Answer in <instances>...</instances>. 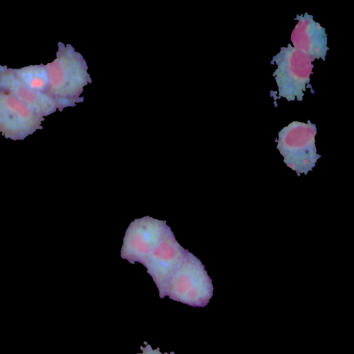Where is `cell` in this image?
I'll list each match as a JSON object with an SVG mask.
<instances>
[{
	"label": "cell",
	"instance_id": "6da1fadb",
	"mask_svg": "<svg viewBox=\"0 0 354 354\" xmlns=\"http://www.w3.org/2000/svg\"><path fill=\"white\" fill-rule=\"evenodd\" d=\"M121 257L145 265L153 277L160 298L193 307L204 302L212 284L204 266L176 241L165 221L145 216L135 220L124 237Z\"/></svg>",
	"mask_w": 354,
	"mask_h": 354
},
{
	"label": "cell",
	"instance_id": "7a4b0ae2",
	"mask_svg": "<svg viewBox=\"0 0 354 354\" xmlns=\"http://www.w3.org/2000/svg\"><path fill=\"white\" fill-rule=\"evenodd\" d=\"M308 127L305 124L294 122L279 132L277 148L286 164L298 176L301 173L307 174L320 158L315 145L316 131Z\"/></svg>",
	"mask_w": 354,
	"mask_h": 354
},
{
	"label": "cell",
	"instance_id": "3957f363",
	"mask_svg": "<svg viewBox=\"0 0 354 354\" xmlns=\"http://www.w3.org/2000/svg\"><path fill=\"white\" fill-rule=\"evenodd\" d=\"M299 50L295 66H293L295 56L290 55V61L286 60L287 64L284 61L281 62L278 69L275 71L274 74H277L275 79L279 87L280 95L287 99L291 97L290 100H293L294 95L302 94L301 91L305 90L306 82L309 81L310 69L307 62L309 60Z\"/></svg>",
	"mask_w": 354,
	"mask_h": 354
},
{
	"label": "cell",
	"instance_id": "277c9868",
	"mask_svg": "<svg viewBox=\"0 0 354 354\" xmlns=\"http://www.w3.org/2000/svg\"><path fill=\"white\" fill-rule=\"evenodd\" d=\"M316 25L310 20L298 24L292 32V41L304 54L319 58L325 55L326 38H322L324 32L322 33V27L317 28Z\"/></svg>",
	"mask_w": 354,
	"mask_h": 354
},
{
	"label": "cell",
	"instance_id": "5b68a950",
	"mask_svg": "<svg viewBox=\"0 0 354 354\" xmlns=\"http://www.w3.org/2000/svg\"><path fill=\"white\" fill-rule=\"evenodd\" d=\"M29 84L32 88L41 89L44 87L46 82L41 77H34L30 80Z\"/></svg>",
	"mask_w": 354,
	"mask_h": 354
},
{
	"label": "cell",
	"instance_id": "8992f818",
	"mask_svg": "<svg viewBox=\"0 0 354 354\" xmlns=\"http://www.w3.org/2000/svg\"><path fill=\"white\" fill-rule=\"evenodd\" d=\"M19 95L27 102H32L35 100V95L26 89L21 88L18 92Z\"/></svg>",
	"mask_w": 354,
	"mask_h": 354
},
{
	"label": "cell",
	"instance_id": "52a82bcc",
	"mask_svg": "<svg viewBox=\"0 0 354 354\" xmlns=\"http://www.w3.org/2000/svg\"><path fill=\"white\" fill-rule=\"evenodd\" d=\"M146 344L145 347L141 346L140 348L142 350V353H138V354H162L160 352L159 348H157L156 349H152L151 346L149 344H147V342H145ZM164 354H175L174 352H171L170 353H165Z\"/></svg>",
	"mask_w": 354,
	"mask_h": 354
}]
</instances>
